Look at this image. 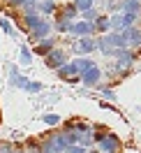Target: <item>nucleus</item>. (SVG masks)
I'll return each mask as SVG.
<instances>
[{
	"instance_id": "2",
	"label": "nucleus",
	"mask_w": 141,
	"mask_h": 153,
	"mask_svg": "<svg viewBox=\"0 0 141 153\" xmlns=\"http://www.w3.org/2000/svg\"><path fill=\"white\" fill-rule=\"evenodd\" d=\"M97 37V35H95ZM95 37H76L72 44H69V53H74V56H90L97 51V39Z\"/></svg>"
},
{
	"instance_id": "6",
	"label": "nucleus",
	"mask_w": 141,
	"mask_h": 153,
	"mask_svg": "<svg viewBox=\"0 0 141 153\" xmlns=\"http://www.w3.org/2000/svg\"><path fill=\"white\" fill-rule=\"evenodd\" d=\"M74 37H95L97 30H95V21H83V19H76L72 23V33Z\"/></svg>"
},
{
	"instance_id": "10",
	"label": "nucleus",
	"mask_w": 141,
	"mask_h": 153,
	"mask_svg": "<svg viewBox=\"0 0 141 153\" xmlns=\"http://www.w3.org/2000/svg\"><path fill=\"white\" fill-rule=\"evenodd\" d=\"M79 74H81V72H79V67H76L74 60H69V63H65L63 67L56 70V76L60 79V81H67L69 76H79Z\"/></svg>"
},
{
	"instance_id": "23",
	"label": "nucleus",
	"mask_w": 141,
	"mask_h": 153,
	"mask_svg": "<svg viewBox=\"0 0 141 153\" xmlns=\"http://www.w3.org/2000/svg\"><path fill=\"white\" fill-rule=\"evenodd\" d=\"M102 12H100V7L95 5V7H90V10H86V12H81V16L79 19H83V21H95L97 16H100Z\"/></svg>"
},
{
	"instance_id": "9",
	"label": "nucleus",
	"mask_w": 141,
	"mask_h": 153,
	"mask_svg": "<svg viewBox=\"0 0 141 153\" xmlns=\"http://www.w3.org/2000/svg\"><path fill=\"white\" fill-rule=\"evenodd\" d=\"M123 33H125V39H127V47L130 49L141 47V26H130V28H125Z\"/></svg>"
},
{
	"instance_id": "4",
	"label": "nucleus",
	"mask_w": 141,
	"mask_h": 153,
	"mask_svg": "<svg viewBox=\"0 0 141 153\" xmlns=\"http://www.w3.org/2000/svg\"><path fill=\"white\" fill-rule=\"evenodd\" d=\"M95 146H97V151H100V153H120V149H123L120 137H118L116 132H106Z\"/></svg>"
},
{
	"instance_id": "11",
	"label": "nucleus",
	"mask_w": 141,
	"mask_h": 153,
	"mask_svg": "<svg viewBox=\"0 0 141 153\" xmlns=\"http://www.w3.org/2000/svg\"><path fill=\"white\" fill-rule=\"evenodd\" d=\"M0 30L7 35L10 39H19V30H16V26H14V21L10 19V16H0Z\"/></svg>"
},
{
	"instance_id": "1",
	"label": "nucleus",
	"mask_w": 141,
	"mask_h": 153,
	"mask_svg": "<svg viewBox=\"0 0 141 153\" xmlns=\"http://www.w3.org/2000/svg\"><path fill=\"white\" fill-rule=\"evenodd\" d=\"M69 60H72V53H69L65 47H60V44H58L56 49H51L47 56H44V65H47L49 70H53V72H56L58 67H63L65 63H69Z\"/></svg>"
},
{
	"instance_id": "20",
	"label": "nucleus",
	"mask_w": 141,
	"mask_h": 153,
	"mask_svg": "<svg viewBox=\"0 0 141 153\" xmlns=\"http://www.w3.org/2000/svg\"><path fill=\"white\" fill-rule=\"evenodd\" d=\"M127 26H125V19H123V12H116V14H111V30H125Z\"/></svg>"
},
{
	"instance_id": "5",
	"label": "nucleus",
	"mask_w": 141,
	"mask_h": 153,
	"mask_svg": "<svg viewBox=\"0 0 141 153\" xmlns=\"http://www.w3.org/2000/svg\"><path fill=\"white\" fill-rule=\"evenodd\" d=\"M102 81H104V72H102L100 65H93V67H88L86 72H81V84H83V88H97Z\"/></svg>"
},
{
	"instance_id": "29",
	"label": "nucleus",
	"mask_w": 141,
	"mask_h": 153,
	"mask_svg": "<svg viewBox=\"0 0 141 153\" xmlns=\"http://www.w3.org/2000/svg\"><path fill=\"white\" fill-rule=\"evenodd\" d=\"M63 2H72V0H63Z\"/></svg>"
},
{
	"instance_id": "32",
	"label": "nucleus",
	"mask_w": 141,
	"mask_h": 153,
	"mask_svg": "<svg viewBox=\"0 0 141 153\" xmlns=\"http://www.w3.org/2000/svg\"><path fill=\"white\" fill-rule=\"evenodd\" d=\"M139 60H141V58H139Z\"/></svg>"
},
{
	"instance_id": "7",
	"label": "nucleus",
	"mask_w": 141,
	"mask_h": 153,
	"mask_svg": "<svg viewBox=\"0 0 141 153\" xmlns=\"http://www.w3.org/2000/svg\"><path fill=\"white\" fill-rule=\"evenodd\" d=\"M58 44H60V37H58V35H49L47 39H39L37 44H32V53L39 56V58H44L49 51H51V49H56Z\"/></svg>"
},
{
	"instance_id": "22",
	"label": "nucleus",
	"mask_w": 141,
	"mask_h": 153,
	"mask_svg": "<svg viewBox=\"0 0 141 153\" xmlns=\"http://www.w3.org/2000/svg\"><path fill=\"white\" fill-rule=\"evenodd\" d=\"M42 123L44 125H51V128H56V125L63 123V118L58 114H42Z\"/></svg>"
},
{
	"instance_id": "28",
	"label": "nucleus",
	"mask_w": 141,
	"mask_h": 153,
	"mask_svg": "<svg viewBox=\"0 0 141 153\" xmlns=\"http://www.w3.org/2000/svg\"><path fill=\"white\" fill-rule=\"evenodd\" d=\"M88 153H100V151H95V149H88Z\"/></svg>"
},
{
	"instance_id": "17",
	"label": "nucleus",
	"mask_w": 141,
	"mask_h": 153,
	"mask_svg": "<svg viewBox=\"0 0 141 153\" xmlns=\"http://www.w3.org/2000/svg\"><path fill=\"white\" fill-rule=\"evenodd\" d=\"M72 60L76 63V67H79V72H86L88 67L97 65V63H95V60H93L90 56H76V58H72Z\"/></svg>"
},
{
	"instance_id": "25",
	"label": "nucleus",
	"mask_w": 141,
	"mask_h": 153,
	"mask_svg": "<svg viewBox=\"0 0 141 153\" xmlns=\"http://www.w3.org/2000/svg\"><path fill=\"white\" fill-rule=\"evenodd\" d=\"M65 153H88V149H86L83 144H72V146H69Z\"/></svg>"
},
{
	"instance_id": "21",
	"label": "nucleus",
	"mask_w": 141,
	"mask_h": 153,
	"mask_svg": "<svg viewBox=\"0 0 141 153\" xmlns=\"http://www.w3.org/2000/svg\"><path fill=\"white\" fill-rule=\"evenodd\" d=\"M23 91H26L28 95H37V93H42V91H44V84H42V81H32V79H30L28 86L23 88Z\"/></svg>"
},
{
	"instance_id": "18",
	"label": "nucleus",
	"mask_w": 141,
	"mask_h": 153,
	"mask_svg": "<svg viewBox=\"0 0 141 153\" xmlns=\"http://www.w3.org/2000/svg\"><path fill=\"white\" fill-rule=\"evenodd\" d=\"M97 88H100V95H102L104 102H116V97H118V95H116V91H113L111 86H104V81H102Z\"/></svg>"
},
{
	"instance_id": "8",
	"label": "nucleus",
	"mask_w": 141,
	"mask_h": 153,
	"mask_svg": "<svg viewBox=\"0 0 141 153\" xmlns=\"http://www.w3.org/2000/svg\"><path fill=\"white\" fill-rule=\"evenodd\" d=\"M58 10H60V2L58 0H39L37 2V12L42 16H47V19H53Z\"/></svg>"
},
{
	"instance_id": "16",
	"label": "nucleus",
	"mask_w": 141,
	"mask_h": 153,
	"mask_svg": "<svg viewBox=\"0 0 141 153\" xmlns=\"http://www.w3.org/2000/svg\"><path fill=\"white\" fill-rule=\"evenodd\" d=\"M28 81H30V76H26V74H12L10 76V86L12 88H21V91H23V88L28 86Z\"/></svg>"
},
{
	"instance_id": "14",
	"label": "nucleus",
	"mask_w": 141,
	"mask_h": 153,
	"mask_svg": "<svg viewBox=\"0 0 141 153\" xmlns=\"http://www.w3.org/2000/svg\"><path fill=\"white\" fill-rule=\"evenodd\" d=\"M106 39H109V44H111L113 49H125V47H127L125 33H120V30H111V33H106Z\"/></svg>"
},
{
	"instance_id": "26",
	"label": "nucleus",
	"mask_w": 141,
	"mask_h": 153,
	"mask_svg": "<svg viewBox=\"0 0 141 153\" xmlns=\"http://www.w3.org/2000/svg\"><path fill=\"white\" fill-rule=\"evenodd\" d=\"M5 70H7V74H19V65H16V63H7V65H5Z\"/></svg>"
},
{
	"instance_id": "15",
	"label": "nucleus",
	"mask_w": 141,
	"mask_h": 153,
	"mask_svg": "<svg viewBox=\"0 0 141 153\" xmlns=\"http://www.w3.org/2000/svg\"><path fill=\"white\" fill-rule=\"evenodd\" d=\"M32 56H35V53H32V49H30L28 44H21V47H19V63H21V65L30 67V65H32Z\"/></svg>"
},
{
	"instance_id": "13",
	"label": "nucleus",
	"mask_w": 141,
	"mask_h": 153,
	"mask_svg": "<svg viewBox=\"0 0 141 153\" xmlns=\"http://www.w3.org/2000/svg\"><path fill=\"white\" fill-rule=\"evenodd\" d=\"M95 30H97V35H106V33H111V16L102 12V14L95 19Z\"/></svg>"
},
{
	"instance_id": "12",
	"label": "nucleus",
	"mask_w": 141,
	"mask_h": 153,
	"mask_svg": "<svg viewBox=\"0 0 141 153\" xmlns=\"http://www.w3.org/2000/svg\"><path fill=\"white\" fill-rule=\"evenodd\" d=\"M58 14H60V16H65V19H69V21H76L79 16H81V12L76 10L74 2H60V10H58Z\"/></svg>"
},
{
	"instance_id": "19",
	"label": "nucleus",
	"mask_w": 141,
	"mask_h": 153,
	"mask_svg": "<svg viewBox=\"0 0 141 153\" xmlns=\"http://www.w3.org/2000/svg\"><path fill=\"white\" fill-rule=\"evenodd\" d=\"M120 12H141V0H120Z\"/></svg>"
},
{
	"instance_id": "30",
	"label": "nucleus",
	"mask_w": 141,
	"mask_h": 153,
	"mask_svg": "<svg viewBox=\"0 0 141 153\" xmlns=\"http://www.w3.org/2000/svg\"><path fill=\"white\" fill-rule=\"evenodd\" d=\"M58 2H63V0H58Z\"/></svg>"
},
{
	"instance_id": "31",
	"label": "nucleus",
	"mask_w": 141,
	"mask_h": 153,
	"mask_svg": "<svg viewBox=\"0 0 141 153\" xmlns=\"http://www.w3.org/2000/svg\"><path fill=\"white\" fill-rule=\"evenodd\" d=\"M97 2H100V0H97Z\"/></svg>"
},
{
	"instance_id": "27",
	"label": "nucleus",
	"mask_w": 141,
	"mask_h": 153,
	"mask_svg": "<svg viewBox=\"0 0 141 153\" xmlns=\"http://www.w3.org/2000/svg\"><path fill=\"white\" fill-rule=\"evenodd\" d=\"M12 153H28V151H26V149H21V146H14V151H12Z\"/></svg>"
},
{
	"instance_id": "3",
	"label": "nucleus",
	"mask_w": 141,
	"mask_h": 153,
	"mask_svg": "<svg viewBox=\"0 0 141 153\" xmlns=\"http://www.w3.org/2000/svg\"><path fill=\"white\" fill-rule=\"evenodd\" d=\"M49 35H56V30H53V19H47V16H44V21H42L35 30H30L26 37H28V44H37L39 39H47Z\"/></svg>"
},
{
	"instance_id": "24",
	"label": "nucleus",
	"mask_w": 141,
	"mask_h": 153,
	"mask_svg": "<svg viewBox=\"0 0 141 153\" xmlns=\"http://www.w3.org/2000/svg\"><path fill=\"white\" fill-rule=\"evenodd\" d=\"M76 5V10L79 12H86V10H90V7H95L97 5V0H72Z\"/></svg>"
}]
</instances>
